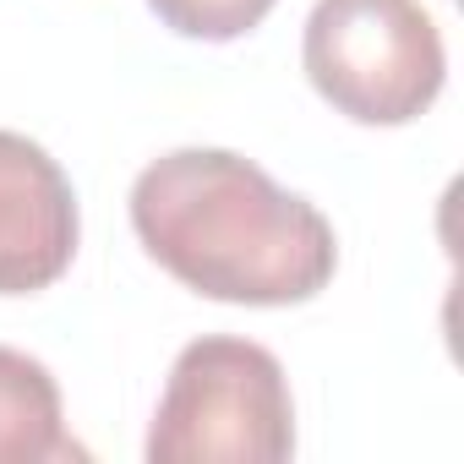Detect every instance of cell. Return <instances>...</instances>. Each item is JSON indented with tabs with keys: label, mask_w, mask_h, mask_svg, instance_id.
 <instances>
[{
	"label": "cell",
	"mask_w": 464,
	"mask_h": 464,
	"mask_svg": "<svg viewBox=\"0 0 464 464\" xmlns=\"http://www.w3.org/2000/svg\"><path fill=\"white\" fill-rule=\"evenodd\" d=\"M142 252L191 295L224 306H301L339 274V236L317 202L229 148H175L131 180Z\"/></svg>",
	"instance_id": "obj_1"
},
{
	"label": "cell",
	"mask_w": 464,
	"mask_h": 464,
	"mask_svg": "<svg viewBox=\"0 0 464 464\" xmlns=\"http://www.w3.org/2000/svg\"><path fill=\"white\" fill-rule=\"evenodd\" d=\"M148 464H285L295 453V399L279 355L257 339H191L142 442Z\"/></svg>",
	"instance_id": "obj_2"
},
{
	"label": "cell",
	"mask_w": 464,
	"mask_h": 464,
	"mask_svg": "<svg viewBox=\"0 0 464 464\" xmlns=\"http://www.w3.org/2000/svg\"><path fill=\"white\" fill-rule=\"evenodd\" d=\"M301 66L317 99L355 126H410L448 82L442 28L420 0H317Z\"/></svg>",
	"instance_id": "obj_3"
},
{
	"label": "cell",
	"mask_w": 464,
	"mask_h": 464,
	"mask_svg": "<svg viewBox=\"0 0 464 464\" xmlns=\"http://www.w3.org/2000/svg\"><path fill=\"white\" fill-rule=\"evenodd\" d=\"M82 213L66 169L23 131L0 126V295H39L72 263Z\"/></svg>",
	"instance_id": "obj_4"
},
{
	"label": "cell",
	"mask_w": 464,
	"mask_h": 464,
	"mask_svg": "<svg viewBox=\"0 0 464 464\" xmlns=\"http://www.w3.org/2000/svg\"><path fill=\"white\" fill-rule=\"evenodd\" d=\"M61 459H88V448L66 431L55 372L28 350L0 344V464H61Z\"/></svg>",
	"instance_id": "obj_5"
},
{
	"label": "cell",
	"mask_w": 464,
	"mask_h": 464,
	"mask_svg": "<svg viewBox=\"0 0 464 464\" xmlns=\"http://www.w3.org/2000/svg\"><path fill=\"white\" fill-rule=\"evenodd\" d=\"M279 0H148V12L180 34V39H202V44H229L246 39L252 28H263V17Z\"/></svg>",
	"instance_id": "obj_6"
}]
</instances>
